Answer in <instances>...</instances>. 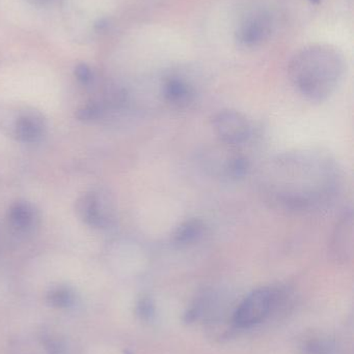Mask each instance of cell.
<instances>
[{"label": "cell", "instance_id": "cell-1", "mask_svg": "<svg viewBox=\"0 0 354 354\" xmlns=\"http://www.w3.org/2000/svg\"><path fill=\"white\" fill-rule=\"evenodd\" d=\"M342 187L339 164L321 149H294L278 155L262 176L264 195L272 205L303 214L332 205Z\"/></svg>", "mask_w": 354, "mask_h": 354}, {"label": "cell", "instance_id": "cell-2", "mask_svg": "<svg viewBox=\"0 0 354 354\" xmlns=\"http://www.w3.org/2000/svg\"><path fill=\"white\" fill-rule=\"evenodd\" d=\"M344 73V59L328 46H312L301 50L289 66V76L295 88L312 102H324L334 95Z\"/></svg>", "mask_w": 354, "mask_h": 354}, {"label": "cell", "instance_id": "cell-3", "mask_svg": "<svg viewBox=\"0 0 354 354\" xmlns=\"http://www.w3.org/2000/svg\"><path fill=\"white\" fill-rule=\"evenodd\" d=\"M0 129L21 142L39 141L46 132L43 114L29 107H0Z\"/></svg>", "mask_w": 354, "mask_h": 354}, {"label": "cell", "instance_id": "cell-4", "mask_svg": "<svg viewBox=\"0 0 354 354\" xmlns=\"http://www.w3.org/2000/svg\"><path fill=\"white\" fill-rule=\"evenodd\" d=\"M282 293L281 289L270 287L251 291L237 307L233 315V324L237 328H249L263 322L278 305Z\"/></svg>", "mask_w": 354, "mask_h": 354}, {"label": "cell", "instance_id": "cell-5", "mask_svg": "<svg viewBox=\"0 0 354 354\" xmlns=\"http://www.w3.org/2000/svg\"><path fill=\"white\" fill-rule=\"evenodd\" d=\"M77 216L94 228H106L114 220V203L109 196L100 191L87 192L77 199Z\"/></svg>", "mask_w": 354, "mask_h": 354}, {"label": "cell", "instance_id": "cell-6", "mask_svg": "<svg viewBox=\"0 0 354 354\" xmlns=\"http://www.w3.org/2000/svg\"><path fill=\"white\" fill-rule=\"evenodd\" d=\"M212 127L220 142L235 147L245 145L251 136L249 120L236 110H222L214 115Z\"/></svg>", "mask_w": 354, "mask_h": 354}, {"label": "cell", "instance_id": "cell-7", "mask_svg": "<svg viewBox=\"0 0 354 354\" xmlns=\"http://www.w3.org/2000/svg\"><path fill=\"white\" fill-rule=\"evenodd\" d=\"M272 19L263 10L251 12L241 22L237 31V39L245 47L261 45L272 35Z\"/></svg>", "mask_w": 354, "mask_h": 354}, {"label": "cell", "instance_id": "cell-8", "mask_svg": "<svg viewBox=\"0 0 354 354\" xmlns=\"http://www.w3.org/2000/svg\"><path fill=\"white\" fill-rule=\"evenodd\" d=\"M330 255L336 261L346 263L353 255V214L345 212L335 226L330 243Z\"/></svg>", "mask_w": 354, "mask_h": 354}, {"label": "cell", "instance_id": "cell-9", "mask_svg": "<svg viewBox=\"0 0 354 354\" xmlns=\"http://www.w3.org/2000/svg\"><path fill=\"white\" fill-rule=\"evenodd\" d=\"M161 93L166 103L175 109H187L197 97L195 86L186 79L176 75L164 79Z\"/></svg>", "mask_w": 354, "mask_h": 354}, {"label": "cell", "instance_id": "cell-10", "mask_svg": "<svg viewBox=\"0 0 354 354\" xmlns=\"http://www.w3.org/2000/svg\"><path fill=\"white\" fill-rule=\"evenodd\" d=\"M205 233V224L200 218H189L181 223L172 234V241L175 245L185 247L193 245L203 237Z\"/></svg>", "mask_w": 354, "mask_h": 354}, {"label": "cell", "instance_id": "cell-11", "mask_svg": "<svg viewBox=\"0 0 354 354\" xmlns=\"http://www.w3.org/2000/svg\"><path fill=\"white\" fill-rule=\"evenodd\" d=\"M8 222L18 231H27L33 228L37 220L35 208L26 201H17L8 208Z\"/></svg>", "mask_w": 354, "mask_h": 354}, {"label": "cell", "instance_id": "cell-12", "mask_svg": "<svg viewBox=\"0 0 354 354\" xmlns=\"http://www.w3.org/2000/svg\"><path fill=\"white\" fill-rule=\"evenodd\" d=\"M249 169V162L240 153H230L224 158V162L220 166L222 176L232 180H238L247 176Z\"/></svg>", "mask_w": 354, "mask_h": 354}, {"label": "cell", "instance_id": "cell-13", "mask_svg": "<svg viewBox=\"0 0 354 354\" xmlns=\"http://www.w3.org/2000/svg\"><path fill=\"white\" fill-rule=\"evenodd\" d=\"M48 303L55 308H67L74 301V295L68 287L57 286L48 292Z\"/></svg>", "mask_w": 354, "mask_h": 354}, {"label": "cell", "instance_id": "cell-14", "mask_svg": "<svg viewBox=\"0 0 354 354\" xmlns=\"http://www.w3.org/2000/svg\"><path fill=\"white\" fill-rule=\"evenodd\" d=\"M334 351V343L326 339H312L301 347V354H333Z\"/></svg>", "mask_w": 354, "mask_h": 354}, {"label": "cell", "instance_id": "cell-15", "mask_svg": "<svg viewBox=\"0 0 354 354\" xmlns=\"http://www.w3.org/2000/svg\"><path fill=\"white\" fill-rule=\"evenodd\" d=\"M104 112V107L101 104L89 103L83 107L79 108L76 111V118L81 122H91L101 118Z\"/></svg>", "mask_w": 354, "mask_h": 354}, {"label": "cell", "instance_id": "cell-16", "mask_svg": "<svg viewBox=\"0 0 354 354\" xmlns=\"http://www.w3.org/2000/svg\"><path fill=\"white\" fill-rule=\"evenodd\" d=\"M136 314L141 320L149 322L154 315L153 301L150 297H141L137 301Z\"/></svg>", "mask_w": 354, "mask_h": 354}, {"label": "cell", "instance_id": "cell-17", "mask_svg": "<svg viewBox=\"0 0 354 354\" xmlns=\"http://www.w3.org/2000/svg\"><path fill=\"white\" fill-rule=\"evenodd\" d=\"M75 75H76L77 79L82 83L89 82L91 79V70L85 64H80V66H77L76 70H75Z\"/></svg>", "mask_w": 354, "mask_h": 354}, {"label": "cell", "instance_id": "cell-18", "mask_svg": "<svg viewBox=\"0 0 354 354\" xmlns=\"http://www.w3.org/2000/svg\"><path fill=\"white\" fill-rule=\"evenodd\" d=\"M311 2H314V3H318V2L320 1V0H310Z\"/></svg>", "mask_w": 354, "mask_h": 354}]
</instances>
